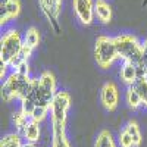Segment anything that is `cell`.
I'll return each instance as SVG.
<instances>
[{
	"label": "cell",
	"mask_w": 147,
	"mask_h": 147,
	"mask_svg": "<svg viewBox=\"0 0 147 147\" xmlns=\"http://www.w3.org/2000/svg\"><path fill=\"white\" fill-rule=\"evenodd\" d=\"M74 12L78 21L84 25H90L94 19V2L93 0H72Z\"/></svg>",
	"instance_id": "ba28073f"
},
{
	"label": "cell",
	"mask_w": 147,
	"mask_h": 147,
	"mask_svg": "<svg viewBox=\"0 0 147 147\" xmlns=\"http://www.w3.org/2000/svg\"><path fill=\"white\" fill-rule=\"evenodd\" d=\"M21 12V2L19 0H2L0 3V24L2 27L12 19H15Z\"/></svg>",
	"instance_id": "8fae6325"
},
{
	"label": "cell",
	"mask_w": 147,
	"mask_h": 147,
	"mask_svg": "<svg viewBox=\"0 0 147 147\" xmlns=\"http://www.w3.org/2000/svg\"><path fill=\"white\" fill-rule=\"evenodd\" d=\"M129 87L136 91L141 100V105L147 107V77H138L136 82L131 84Z\"/></svg>",
	"instance_id": "2e32d148"
},
{
	"label": "cell",
	"mask_w": 147,
	"mask_h": 147,
	"mask_svg": "<svg viewBox=\"0 0 147 147\" xmlns=\"http://www.w3.org/2000/svg\"><path fill=\"white\" fill-rule=\"evenodd\" d=\"M35 78H31L30 74H24L13 71L6 77L3 85H2V99L5 102H12V100H24L32 90Z\"/></svg>",
	"instance_id": "3957f363"
},
{
	"label": "cell",
	"mask_w": 147,
	"mask_h": 147,
	"mask_svg": "<svg viewBox=\"0 0 147 147\" xmlns=\"http://www.w3.org/2000/svg\"><path fill=\"white\" fill-rule=\"evenodd\" d=\"M119 146L121 147H140L143 137H141V131L138 124L134 119L128 121L119 131V137H118Z\"/></svg>",
	"instance_id": "52a82bcc"
},
{
	"label": "cell",
	"mask_w": 147,
	"mask_h": 147,
	"mask_svg": "<svg viewBox=\"0 0 147 147\" xmlns=\"http://www.w3.org/2000/svg\"><path fill=\"white\" fill-rule=\"evenodd\" d=\"M94 59L102 69H107L118 59V50L115 44V37L100 35L96 40Z\"/></svg>",
	"instance_id": "8992f818"
},
{
	"label": "cell",
	"mask_w": 147,
	"mask_h": 147,
	"mask_svg": "<svg viewBox=\"0 0 147 147\" xmlns=\"http://www.w3.org/2000/svg\"><path fill=\"white\" fill-rule=\"evenodd\" d=\"M94 15L102 24H107L112 19V7L106 0H96L94 2Z\"/></svg>",
	"instance_id": "4fadbf2b"
},
{
	"label": "cell",
	"mask_w": 147,
	"mask_h": 147,
	"mask_svg": "<svg viewBox=\"0 0 147 147\" xmlns=\"http://www.w3.org/2000/svg\"><path fill=\"white\" fill-rule=\"evenodd\" d=\"M40 44V32L35 27H30L24 35V47L32 53V50Z\"/></svg>",
	"instance_id": "9a60e30c"
},
{
	"label": "cell",
	"mask_w": 147,
	"mask_h": 147,
	"mask_svg": "<svg viewBox=\"0 0 147 147\" xmlns=\"http://www.w3.org/2000/svg\"><path fill=\"white\" fill-rule=\"evenodd\" d=\"M147 5V0H144V2H143V6H146Z\"/></svg>",
	"instance_id": "44dd1931"
},
{
	"label": "cell",
	"mask_w": 147,
	"mask_h": 147,
	"mask_svg": "<svg viewBox=\"0 0 147 147\" xmlns=\"http://www.w3.org/2000/svg\"><path fill=\"white\" fill-rule=\"evenodd\" d=\"M125 102H127V105L129 106V109H132V110H137L140 106H143V105H141V100H140V97H138V94L134 91L131 87L127 88Z\"/></svg>",
	"instance_id": "d6986e66"
},
{
	"label": "cell",
	"mask_w": 147,
	"mask_h": 147,
	"mask_svg": "<svg viewBox=\"0 0 147 147\" xmlns=\"http://www.w3.org/2000/svg\"><path fill=\"white\" fill-rule=\"evenodd\" d=\"M100 100L107 112H113L119 103V91L113 82H106L100 91Z\"/></svg>",
	"instance_id": "9c48e42d"
},
{
	"label": "cell",
	"mask_w": 147,
	"mask_h": 147,
	"mask_svg": "<svg viewBox=\"0 0 147 147\" xmlns=\"http://www.w3.org/2000/svg\"><path fill=\"white\" fill-rule=\"evenodd\" d=\"M38 3L47 21L57 31V18H59L60 10H62V0H38Z\"/></svg>",
	"instance_id": "30bf717a"
},
{
	"label": "cell",
	"mask_w": 147,
	"mask_h": 147,
	"mask_svg": "<svg viewBox=\"0 0 147 147\" xmlns=\"http://www.w3.org/2000/svg\"><path fill=\"white\" fill-rule=\"evenodd\" d=\"M94 147H116V143L113 140L112 132L107 131V129L100 131L96 141H94Z\"/></svg>",
	"instance_id": "e0dca14e"
},
{
	"label": "cell",
	"mask_w": 147,
	"mask_h": 147,
	"mask_svg": "<svg viewBox=\"0 0 147 147\" xmlns=\"http://www.w3.org/2000/svg\"><path fill=\"white\" fill-rule=\"evenodd\" d=\"M69 107H71L69 93L57 91L50 106L52 147H71L66 137V121H68Z\"/></svg>",
	"instance_id": "7a4b0ae2"
},
{
	"label": "cell",
	"mask_w": 147,
	"mask_h": 147,
	"mask_svg": "<svg viewBox=\"0 0 147 147\" xmlns=\"http://www.w3.org/2000/svg\"><path fill=\"white\" fill-rule=\"evenodd\" d=\"M56 93L55 75L50 71H44L38 78H35L32 90L21 102V110L27 113L31 121L41 124L50 113V106Z\"/></svg>",
	"instance_id": "6da1fadb"
},
{
	"label": "cell",
	"mask_w": 147,
	"mask_h": 147,
	"mask_svg": "<svg viewBox=\"0 0 147 147\" xmlns=\"http://www.w3.org/2000/svg\"><path fill=\"white\" fill-rule=\"evenodd\" d=\"M24 144H25V141L22 140L18 132L7 134L0 141V147H24Z\"/></svg>",
	"instance_id": "ac0fdd59"
},
{
	"label": "cell",
	"mask_w": 147,
	"mask_h": 147,
	"mask_svg": "<svg viewBox=\"0 0 147 147\" xmlns=\"http://www.w3.org/2000/svg\"><path fill=\"white\" fill-rule=\"evenodd\" d=\"M115 44L118 50V59L124 63L137 65L143 53V43L137 40V37L131 34H121L115 37Z\"/></svg>",
	"instance_id": "277c9868"
},
{
	"label": "cell",
	"mask_w": 147,
	"mask_h": 147,
	"mask_svg": "<svg viewBox=\"0 0 147 147\" xmlns=\"http://www.w3.org/2000/svg\"><path fill=\"white\" fill-rule=\"evenodd\" d=\"M0 63L12 66L13 62L21 55L22 46H24V38L21 37L19 31L16 30H9L3 34L2 41H0Z\"/></svg>",
	"instance_id": "5b68a950"
},
{
	"label": "cell",
	"mask_w": 147,
	"mask_h": 147,
	"mask_svg": "<svg viewBox=\"0 0 147 147\" xmlns=\"http://www.w3.org/2000/svg\"><path fill=\"white\" fill-rule=\"evenodd\" d=\"M19 136L22 137V140L25 143H32L37 144V141L40 140L41 136V129H40V122H35V121H30L28 124L24 127V129L21 132H18Z\"/></svg>",
	"instance_id": "7c38bea8"
},
{
	"label": "cell",
	"mask_w": 147,
	"mask_h": 147,
	"mask_svg": "<svg viewBox=\"0 0 147 147\" xmlns=\"http://www.w3.org/2000/svg\"><path fill=\"white\" fill-rule=\"evenodd\" d=\"M138 77H140V72H138L137 65H134V63H122V66H121V80L124 81L128 87L131 84L136 82V80Z\"/></svg>",
	"instance_id": "5bb4252c"
},
{
	"label": "cell",
	"mask_w": 147,
	"mask_h": 147,
	"mask_svg": "<svg viewBox=\"0 0 147 147\" xmlns=\"http://www.w3.org/2000/svg\"><path fill=\"white\" fill-rule=\"evenodd\" d=\"M137 68L140 72V77H147V38L143 43V53L137 63Z\"/></svg>",
	"instance_id": "ffe728a7"
}]
</instances>
